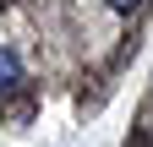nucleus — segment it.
Wrapping results in <instances>:
<instances>
[{"label": "nucleus", "instance_id": "nucleus-1", "mask_svg": "<svg viewBox=\"0 0 153 147\" xmlns=\"http://www.w3.org/2000/svg\"><path fill=\"white\" fill-rule=\"evenodd\" d=\"M22 87V60L11 49H0V93H16Z\"/></svg>", "mask_w": 153, "mask_h": 147}, {"label": "nucleus", "instance_id": "nucleus-2", "mask_svg": "<svg viewBox=\"0 0 153 147\" xmlns=\"http://www.w3.org/2000/svg\"><path fill=\"white\" fill-rule=\"evenodd\" d=\"M109 6H115V11H131V6H142V0H109Z\"/></svg>", "mask_w": 153, "mask_h": 147}]
</instances>
